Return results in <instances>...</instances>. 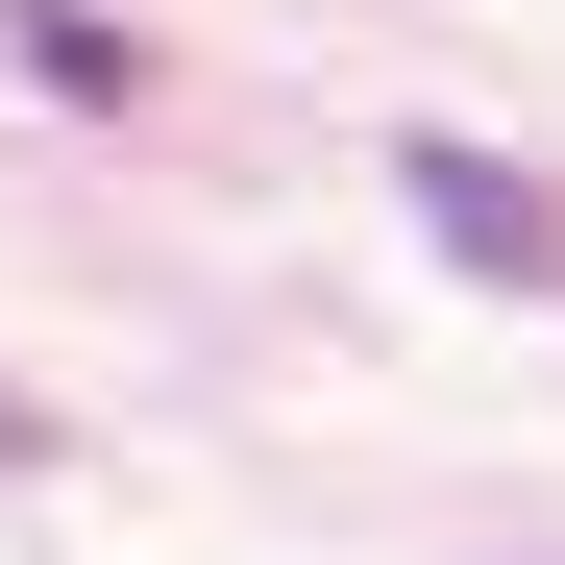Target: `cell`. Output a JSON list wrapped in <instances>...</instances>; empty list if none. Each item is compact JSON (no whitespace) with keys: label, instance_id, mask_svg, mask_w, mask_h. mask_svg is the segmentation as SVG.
<instances>
[{"label":"cell","instance_id":"cell-3","mask_svg":"<svg viewBox=\"0 0 565 565\" xmlns=\"http://www.w3.org/2000/svg\"><path fill=\"white\" fill-rule=\"evenodd\" d=\"M0 467H50V418H25V394H0Z\"/></svg>","mask_w":565,"mask_h":565},{"label":"cell","instance_id":"cell-2","mask_svg":"<svg viewBox=\"0 0 565 565\" xmlns=\"http://www.w3.org/2000/svg\"><path fill=\"white\" fill-rule=\"evenodd\" d=\"M25 74H50V99H124V74H148V50L99 25V0H25Z\"/></svg>","mask_w":565,"mask_h":565},{"label":"cell","instance_id":"cell-1","mask_svg":"<svg viewBox=\"0 0 565 565\" xmlns=\"http://www.w3.org/2000/svg\"><path fill=\"white\" fill-rule=\"evenodd\" d=\"M394 198L443 222V270H492V296H565V198H541L516 148H467V124H418V148H394Z\"/></svg>","mask_w":565,"mask_h":565}]
</instances>
